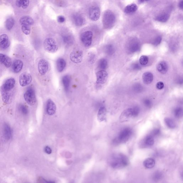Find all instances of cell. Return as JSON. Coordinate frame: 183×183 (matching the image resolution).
<instances>
[{
  "label": "cell",
  "instance_id": "52a82bcc",
  "mask_svg": "<svg viewBox=\"0 0 183 183\" xmlns=\"http://www.w3.org/2000/svg\"><path fill=\"white\" fill-rule=\"evenodd\" d=\"M92 37V32L90 31H87L81 34V40L85 47H89L91 45Z\"/></svg>",
  "mask_w": 183,
  "mask_h": 183
},
{
  "label": "cell",
  "instance_id": "7bdbcfd3",
  "mask_svg": "<svg viewBox=\"0 0 183 183\" xmlns=\"http://www.w3.org/2000/svg\"><path fill=\"white\" fill-rule=\"evenodd\" d=\"M132 110L133 117H135L138 116L140 112V108L136 106L132 108Z\"/></svg>",
  "mask_w": 183,
  "mask_h": 183
},
{
  "label": "cell",
  "instance_id": "d4e9b609",
  "mask_svg": "<svg viewBox=\"0 0 183 183\" xmlns=\"http://www.w3.org/2000/svg\"><path fill=\"white\" fill-rule=\"evenodd\" d=\"M71 81V77L70 75H64L62 79L63 87L66 91L67 92L69 90Z\"/></svg>",
  "mask_w": 183,
  "mask_h": 183
},
{
  "label": "cell",
  "instance_id": "836d02e7",
  "mask_svg": "<svg viewBox=\"0 0 183 183\" xmlns=\"http://www.w3.org/2000/svg\"><path fill=\"white\" fill-rule=\"evenodd\" d=\"M99 68L102 70H104L108 67V63L105 59L102 58L99 60L98 63Z\"/></svg>",
  "mask_w": 183,
  "mask_h": 183
},
{
  "label": "cell",
  "instance_id": "9c48e42d",
  "mask_svg": "<svg viewBox=\"0 0 183 183\" xmlns=\"http://www.w3.org/2000/svg\"><path fill=\"white\" fill-rule=\"evenodd\" d=\"M38 68L39 73L41 75H45L49 70V63L45 59H41L38 62Z\"/></svg>",
  "mask_w": 183,
  "mask_h": 183
},
{
  "label": "cell",
  "instance_id": "5b68a950",
  "mask_svg": "<svg viewBox=\"0 0 183 183\" xmlns=\"http://www.w3.org/2000/svg\"><path fill=\"white\" fill-rule=\"evenodd\" d=\"M83 52L79 48H75L70 54V59L71 61L76 64L81 62L83 60Z\"/></svg>",
  "mask_w": 183,
  "mask_h": 183
},
{
  "label": "cell",
  "instance_id": "d6986e66",
  "mask_svg": "<svg viewBox=\"0 0 183 183\" xmlns=\"http://www.w3.org/2000/svg\"><path fill=\"white\" fill-rule=\"evenodd\" d=\"M20 23L22 26H30L33 25L34 22L33 19L30 16H23L20 19Z\"/></svg>",
  "mask_w": 183,
  "mask_h": 183
},
{
  "label": "cell",
  "instance_id": "11a10c76",
  "mask_svg": "<svg viewBox=\"0 0 183 183\" xmlns=\"http://www.w3.org/2000/svg\"><path fill=\"white\" fill-rule=\"evenodd\" d=\"M138 2L139 3H142L143 2H144V0H138Z\"/></svg>",
  "mask_w": 183,
  "mask_h": 183
},
{
  "label": "cell",
  "instance_id": "7402d4cb",
  "mask_svg": "<svg viewBox=\"0 0 183 183\" xmlns=\"http://www.w3.org/2000/svg\"><path fill=\"white\" fill-rule=\"evenodd\" d=\"M23 66L22 61L20 60H16L12 64V69L14 73H19L22 69Z\"/></svg>",
  "mask_w": 183,
  "mask_h": 183
},
{
  "label": "cell",
  "instance_id": "1f68e13d",
  "mask_svg": "<svg viewBox=\"0 0 183 183\" xmlns=\"http://www.w3.org/2000/svg\"><path fill=\"white\" fill-rule=\"evenodd\" d=\"M140 44L137 41H133L129 45V49L130 51L135 52L137 51L140 49Z\"/></svg>",
  "mask_w": 183,
  "mask_h": 183
},
{
  "label": "cell",
  "instance_id": "ac0fdd59",
  "mask_svg": "<svg viewBox=\"0 0 183 183\" xmlns=\"http://www.w3.org/2000/svg\"><path fill=\"white\" fill-rule=\"evenodd\" d=\"M3 134L4 138L5 140L10 139L12 137V131L10 126L7 123H5L3 126Z\"/></svg>",
  "mask_w": 183,
  "mask_h": 183
},
{
  "label": "cell",
  "instance_id": "f6af8a7d",
  "mask_svg": "<svg viewBox=\"0 0 183 183\" xmlns=\"http://www.w3.org/2000/svg\"><path fill=\"white\" fill-rule=\"evenodd\" d=\"M161 132V131L159 129H154L151 132V135L152 136V137L154 136H156L159 135L160 134Z\"/></svg>",
  "mask_w": 183,
  "mask_h": 183
},
{
  "label": "cell",
  "instance_id": "ba28073f",
  "mask_svg": "<svg viewBox=\"0 0 183 183\" xmlns=\"http://www.w3.org/2000/svg\"><path fill=\"white\" fill-rule=\"evenodd\" d=\"M32 79V77L30 73H23L19 77V83L22 87L26 86L31 83Z\"/></svg>",
  "mask_w": 183,
  "mask_h": 183
},
{
  "label": "cell",
  "instance_id": "b9f144b4",
  "mask_svg": "<svg viewBox=\"0 0 183 183\" xmlns=\"http://www.w3.org/2000/svg\"><path fill=\"white\" fill-rule=\"evenodd\" d=\"M22 30L24 34L26 35H28L31 33V27L27 26H22Z\"/></svg>",
  "mask_w": 183,
  "mask_h": 183
},
{
  "label": "cell",
  "instance_id": "7dc6e473",
  "mask_svg": "<svg viewBox=\"0 0 183 183\" xmlns=\"http://www.w3.org/2000/svg\"><path fill=\"white\" fill-rule=\"evenodd\" d=\"M144 103L146 107L150 108L152 106V102L150 100L148 99H146L144 100Z\"/></svg>",
  "mask_w": 183,
  "mask_h": 183
},
{
  "label": "cell",
  "instance_id": "ab89813d",
  "mask_svg": "<svg viewBox=\"0 0 183 183\" xmlns=\"http://www.w3.org/2000/svg\"><path fill=\"white\" fill-rule=\"evenodd\" d=\"M19 110L23 115H26L28 113V108L24 104H20L19 106Z\"/></svg>",
  "mask_w": 183,
  "mask_h": 183
},
{
  "label": "cell",
  "instance_id": "6da1fadb",
  "mask_svg": "<svg viewBox=\"0 0 183 183\" xmlns=\"http://www.w3.org/2000/svg\"><path fill=\"white\" fill-rule=\"evenodd\" d=\"M109 163L113 168L122 169L128 165L129 159L123 154L119 153L114 154L110 158Z\"/></svg>",
  "mask_w": 183,
  "mask_h": 183
},
{
  "label": "cell",
  "instance_id": "f546056e",
  "mask_svg": "<svg viewBox=\"0 0 183 183\" xmlns=\"http://www.w3.org/2000/svg\"><path fill=\"white\" fill-rule=\"evenodd\" d=\"M29 4L30 0H16V6L23 9H26L28 7Z\"/></svg>",
  "mask_w": 183,
  "mask_h": 183
},
{
  "label": "cell",
  "instance_id": "e0dca14e",
  "mask_svg": "<svg viewBox=\"0 0 183 183\" xmlns=\"http://www.w3.org/2000/svg\"><path fill=\"white\" fill-rule=\"evenodd\" d=\"M0 62L7 68H9L12 65V60L10 57L3 54L0 53Z\"/></svg>",
  "mask_w": 183,
  "mask_h": 183
},
{
  "label": "cell",
  "instance_id": "f35d334b",
  "mask_svg": "<svg viewBox=\"0 0 183 183\" xmlns=\"http://www.w3.org/2000/svg\"><path fill=\"white\" fill-rule=\"evenodd\" d=\"M105 51L108 55H111L115 52V49L112 45H108L106 47Z\"/></svg>",
  "mask_w": 183,
  "mask_h": 183
},
{
  "label": "cell",
  "instance_id": "5bb4252c",
  "mask_svg": "<svg viewBox=\"0 0 183 183\" xmlns=\"http://www.w3.org/2000/svg\"><path fill=\"white\" fill-rule=\"evenodd\" d=\"M46 110L47 112L49 115H53L55 113L56 111V105L50 99L47 100Z\"/></svg>",
  "mask_w": 183,
  "mask_h": 183
},
{
  "label": "cell",
  "instance_id": "681fc988",
  "mask_svg": "<svg viewBox=\"0 0 183 183\" xmlns=\"http://www.w3.org/2000/svg\"><path fill=\"white\" fill-rule=\"evenodd\" d=\"M164 85L163 82H159L157 83L156 87L157 89H163Z\"/></svg>",
  "mask_w": 183,
  "mask_h": 183
},
{
  "label": "cell",
  "instance_id": "83f0119b",
  "mask_svg": "<svg viewBox=\"0 0 183 183\" xmlns=\"http://www.w3.org/2000/svg\"><path fill=\"white\" fill-rule=\"evenodd\" d=\"M73 20L75 25L81 26L83 25L84 23V19L80 15L75 14L73 16Z\"/></svg>",
  "mask_w": 183,
  "mask_h": 183
},
{
  "label": "cell",
  "instance_id": "ffe728a7",
  "mask_svg": "<svg viewBox=\"0 0 183 183\" xmlns=\"http://www.w3.org/2000/svg\"><path fill=\"white\" fill-rule=\"evenodd\" d=\"M142 146L144 148H148L152 146L154 144V140L153 137L151 135L147 136L143 140L142 142Z\"/></svg>",
  "mask_w": 183,
  "mask_h": 183
},
{
  "label": "cell",
  "instance_id": "44dd1931",
  "mask_svg": "<svg viewBox=\"0 0 183 183\" xmlns=\"http://www.w3.org/2000/svg\"><path fill=\"white\" fill-rule=\"evenodd\" d=\"M156 68L157 71L162 74L166 73L168 70V66L165 61H161L158 63Z\"/></svg>",
  "mask_w": 183,
  "mask_h": 183
},
{
  "label": "cell",
  "instance_id": "bcb514c9",
  "mask_svg": "<svg viewBox=\"0 0 183 183\" xmlns=\"http://www.w3.org/2000/svg\"><path fill=\"white\" fill-rule=\"evenodd\" d=\"M95 55L93 53H91L89 55V62L91 64L94 63L95 60Z\"/></svg>",
  "mask_w": 183,
  "mask_h": 183
},
{
  "label": "cell",
  "instance_id": "7c38bea8",
  "mask_svg": "<svg viewBox=\"0 0 183 183\" xmlns=\"http://www.w3.org/2000/svg\"><path fill=\"white\" fill-rule=\"evenodd\" d=\"M89 16L91 20L93 21H96L98 20L100 16V10L98 7L93 6L91 8Z\"/></svg>",
  "mask_w": 183,
  "mask_h": 183
},
{
  "label": "cell",
  "instance_id": "d590c367",
  "mask_svg": "<svg viewBox=\"0 0 183 183\" xmlns=\"http://www.w3.org/2000/svg\"><path fill=\"white\" fill-rule=\"evenodd\" d=\"M163 177V174L160 171H157L153 173L152 175V179L153 181L157 182L160 181Z\"/></svg>",
  "mask_w": 183,
  "mask_h": 183
},
{
  "label": "cell",
  "instance_id": "7a4b0ae2",
  "mask_svg": "<svg viewBox=\"0 0 183 183\" xmlns=\"http://www.w3.org/2000/svg\"><path fill=\"white\" fill-rule=\"evenodd\" d=\"M103 22L104 28L106 29L112 28L115 22V14L111 10L107 11L104 13Z\"/></svg>",
  "mask_w": 183,
  "mask_h": 183
},
{
  "label": "cell",
  "instance_id": "ee69618b",
  "mask_svg": "<svg viewBox=\"0 0 183 183\" xmlns=\"http://www.w3.org/2000/svg\"><path fill=\"white\" fill-rule=\"evenodd\" d=\"M162 41V37L160 36L157 37L153 42V45L157 46L159 45Z\"/></svg>",
  "mask_w": 183,
  "mask_h": 183
},
{
  "label": "cell",
  "instance_id": "816d5d0a",
  "mask_svg": "<svg viewBox=\"0 0 183 183\" xmlns=\"http://www.w3.org/2000/svg\"><path fill=\"white\" fill-rule=\"evenodd\" d=\"M44 150H45V152L47 154H50L51 153L52 150L48 146H47L45 147V148H44Z\"/></svg>",
  "mask_w": 183,
  "mask_h": 183
},
{
  "label": "cell",
  "instance_id": "2e32d148",
  "mask_svg": "<svg viewBox=\"0 0 183 183\" xmlns=\"http://www.w3.org/2000/svg\"><path fill=\"white\" fill-rule=\"evenodd\" d=\"M10 45V41L8 36L6 34H3L0 36V47L5 49Z\"/></svg>",
  "mask_w": 183,
  "mask_h": 183
},
{
  "label": "cell",
  "instance_id": "cb8c5ba5",
  "mask_svg": "<svg viewBox=\"0 0 183 183\" xmlns=\"http://www.w3.org/2000/svg\"><path fill=\"white\" fill-rule=\"evenodd\" d=\"M153 79V76L152 73L150 72L144 73L142 75L143 82L146 85H149L152 83Z\"/></svg>",
  "mask_w": 183,
  "mask_h": 183
},
{
  "label": "cell",
  "instance_id": "8992f818",
  "mask_svg": "<svg viewBox=\"0 0 183 183\" xmlns=\"http://www.w3.org/2000/svg\"><path fill=\"white\" fill-rule=\"evenodd\" d=\"M24 97L26 102L30 106H33L36 102L35 91L32 88L27 89L24 95Z\"/></svg>",
  "mask_w": 183,
  "mask_h": 183
},
{
  "label": "cell",
  "instance_id": "d6a6232c",
  "mask_svg": "<svg viewBox=\"0 0 183 183\" xmlns=\"http://www.w3.org/2000/svg\"><path fill=\"white\" fill-rule=\"evenodd\" d=\"M63 40L64 43L67 45H70L73 43L74 39L72 36L70 35H66L63 36Z\"/></svg>",
  "mask_w": 183,
  "mask_h": 183
},
{
  "label": "cell",
  "instance_id": "74e56055",
  "mask_svg": "<svg viewBox=\"0 0 183 183\" xmlns=\"http://www.w3.org/2000/svg\"><path fill=\"white\" fill-rule=\"evenodd\" d=\"M174 116L177 118H180L183 116V109L181 107L176 108L174 111Z\"/></svg>",
  "mask_w": 183,
  "mask_h": 183
},
{
  "label": "cell",
  "instance_id": "8fae6325",
  "mask_svg": "<svg viewBox=\"0 0 183 183\" xmlns=\"http://www.w3.org/2000/svg\"><path fill=\"white\" fill-rule=\"evenodd\" d=\"M132 117H133L132 108L126 109L122 112L119 116V121L122 123L128 121L130 120Z\"/></svg>",
  "mask_w": 183,
  "mask_h": 183
},
{
  "label": "cell",
  "instance_id": "4316f807",
  "mask_svg": "<svg viewBox=\"0 0 183 183\" xmlns=\"http://www.w3.org/2000/svg\"><path fill=\"white\" fill-rule=\"evenodd\" d=\"M143 164L146 168L151 169L155 167V161L152 158H148L146 159L143 162Z\"/></svg>",
  "mask_w": 183,
  "mask_h": 183
},
{
  "label": "cell",
  "instance_id": "f5cc1de1",
  "mask_svg": "<svg viewBox=\"0 0 183 183\" xmlns=\"http://www.w3.org/2000/svg\"><path fill=\"white\" fill-rule=\"evenodd\" d=\"M132 68H133V70H138L141 69V67L138 64L136 63V64H133L132 66Z\"/></svg>",
  "mask_w": 183,
  "mask_h": 183
},
{
  "label": "cell",
  "instance_id": "db71d44e",
  "mask_svg": "<svg viewBox=\"0 0 183 183\" xmlns=\"http://www.w3.org/2000/svg\"><path fill=\"white\" fill-rule=\"evenodd\" d=\"M179 7L180 9H183V1H182L179 3Z\"/></svg>",
  "mask_w": 183,
  "mask_h": 183
},
{
  "label": "cell",
  "instance_id": "3957f363",
  "mask_svg": "<svg viewBox=\"0 0 183 183\" xmlns=\"http://www.w3.org/2000/svg\"><path fill=\"white\" fill-rule=\"evenodd\" d=\"M132 131L130 128H126L119 133V135L115 140L117 143H124L129 141L132 136Z\"/></svg>",
  "mask_w": 183,
  "mask_h": 183
},
{
  "label": "cell",
  "instance_id": "60d3db41",
  "mask_svg": "<svg viewBox=\"0 0 183 183\" xmlns=\"http://www.w3.org/2000/svg\"><path fill=\"white\" fill-rule=\"evenodd\" d=\"M149 59L146 56H142L140 58V63L141 65L145 66L148 63Z\"/></svg>",
  "mask_w": 183,
  "mask_h": 183
},
{
  "label": "cell",
  "instance_id": "f907efd6",
  "mask_svg": "<svg viewBox=\"0 0 183 183\" xmlns=\"http://www.w3.org/2000/svg\"><path fill=\"white\" fill-rule=\"evenodd\" d=\"M57 20L59 23H63L65 21V18L64 16H60L58 17Z\"/></svg>",
  "mask_w": 183,
  "mask_h": 183
},
{
  "label": "cell",
  "instance_id": "c3c4849f",
  "mask_svg": "<svg viewBox=\"0 0 183 183\" xmlns=\"http://www.w3.org/2000/svg\"><path fill=\"white\" fill-rule=\"evenodd\" d=\"M134 90L137 92H141V91L142 90V87L141 86V84H138L134 85Z\"/></svg>",
  "mask_w": 183,
  "mask_h": 183
},
{
  "label": "cell",
  "instance_id": "4fadbf2b",
  "mask_svg": "<svg viewBox=\"0 0 183 183\" xmlns=\"http://www.w3.org/2000/svg\"><path fill=\"white\" fill-rule=\"evenodd\" d=\"M16 81L14 78H10L7 80L5 83L1 87V89L6 91H11L14 87Z\"/></svg>",
  "mask_w": 183,
  "mask_h": 183
},
{
  "label": "cell",
  "instance_id": "4dcf8cb0",
  "mask_svg": "<svg viewBox=\"0 0 183 183\" xmlns=\"http://www.w3.org/2000/svg\"><path fill=\"white\" fill-rule=\"evenodd\" d=\"M170 18V16L167 13H163L159 15L155 18V20L157 21L162 23L166 22L168 21Z\"/></svg>",
  "mask_w": 183,
  "mask_h": 183
},
{
  "label": "cell",
  "instance_id": "603a6c76",
  "mask_svg": "<svg viewBox=\"0 0 183 183\" xmlns=\"http://www.w3.org/2000/svg\"><path fill=\"white\" fill-rule=\"evenodd\" d=\"M107 110L105 107H100L98 113L97 118L99 121H104L106 119Z\"/></svg>",
  "mask_w": 183,
  "mask_h": 183
},
{
  "label": "cell",
  "instance_id": "8d00e7d4",
  "mask_svg": "<svg viewBox=\"0 0 183 183\" xmlns=\"http://www.w3.org/2000/svg\"><path fill=\"white\" fill-rule=\"evenodd\" d=\"M164 121L166 125L169 128L171 129H173L175 128V123L171 118L166 117L165 118Z\"/></svg>",
  "mask_w": 183,
  "mask_h": 183
},
{
  "label": "cell",
  "instance_id": "484cf974",
  "mask_svg": "<svg viewBox=\"0 0 183 183\" xmlns=\"http://www.w3.org/2000/svg\"><path fill=\"white\" fill-rule=\"evenodd\" d=\"M66 62L63 58H60L58 59L56 62V66L58 71L61 72L64 70L66 66Z\"/></svg>",
  "mask_w": 183,
  "mask_h": 183
},
{
  "label": "cell",
  "instance_id": "9a60e30c",
  "mask_svg": "<svg viewBox=\"0 0 183 183\" xmlns=\"http://www.w3.org/2000/svg\"><path fill=\"white\" fill-rule=\"evenodd\" d=\"M3 101L7 104H10L13 98V94L11 91H6L1 89Z\"/></svg>",
  "mask_w": 183,
  "mask_h": 183
},
{
  "label": "cell",
  "instance_id": "9f6ffc18",
  "mask_svg": "<svg viewBox=\"0 0 183 183\" xmlns=\"http://www.w3.org/2000/svg\"><path fill=\"white\" fill-rule=\"evenodd\" d=\"M144 1H148V0H144Z\"/></svg>",
  "mask_w": 183,
  "mask_h": 183
},
{
  "label": "cell",
  "instance_id": "277c9868",
  "mask_svg": "<svg viewBox=\"0 0 183 183\" xmlns=\"http://www.w3.org/2000/svg\"><path fill=\"white\" fill-rule=\"evenodd\" d=\"M43 46L45 50L49 53H54L58 49V45L54 39L48 38L44 41Z\"/></svg>",
  "mask_w": 183,
  "mask_h": 183
},
{
  "label": "cell",
  "instance_id": "30bf717a",
  "mask_svg": "<svg viewBox=\"0 0 183 183\" xmlns=\"http://www.w3.org/2000/svg\"><path fill=\"white\" fill-rule=\"evenodd\" d=\"M96 83L98 84H104L108 79V74L105 70H100L96 73Z\"/></svg>",
  "mask_w": 183,
  "mask_h": 183
},
{
  "label": "cell",
  "instance_id": "e575fe53",
  "mask_svg": "<svg viewBox=\"0 0 183 183\" xmlns=\"http://www.w3.org/2000/svg\"><path fill=\"white\" fill-rule=\"evenodd\" d=\"M14 20L12 18H9L6 20L5 22V27L7 30H10L14 25Z\"/></svg>",
  "mask_w": 183,
  "mask_h": 183
},
{
  "label": "cell",
  "instance_id": "f1b7e54d",
  "mask_svg": "<svg viewBox=\"0 0 183 183\" xmlns=\"http://www.w3.org/2000/svg\"><path fill=\"white\" fill-rule=\"evenodd\" d=\"M138 9V7L135 4L127 5L125 7L124 12L126 14H131L135 12Z\"/></svg>",
  "mask_w": 183,
  "mask_h": 183
}]
</instances>
